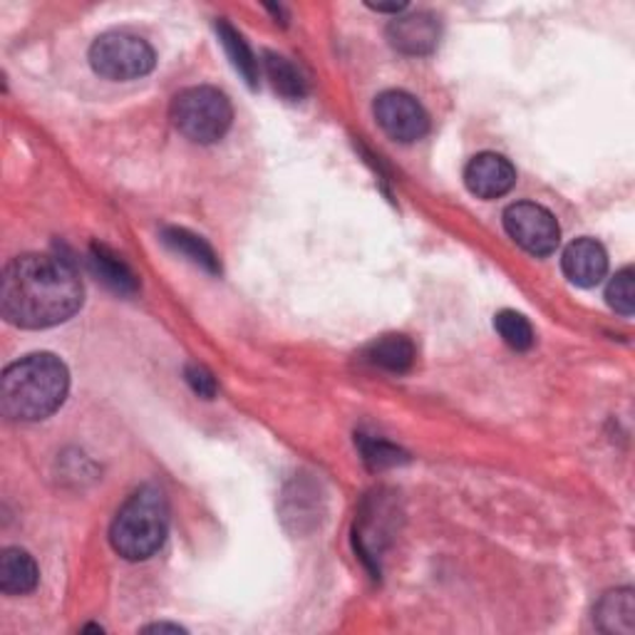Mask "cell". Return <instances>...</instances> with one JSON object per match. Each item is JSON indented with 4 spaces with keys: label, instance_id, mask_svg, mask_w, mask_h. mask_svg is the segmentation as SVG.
<instances>
[{
    "label": "cell",
    "instance_id": "cell-1",
    "mask_svg": "<svg viewBox=\"0 0 635 635\" xmlns=\"http://www.w3.org/2000/svg\"><path fill=\"white\" fill-rule=\"evenodd\" d=\"M83 306V283L75 268L58 256L28 254L5 266L0 310L8 323L42 330L65 323Z\"/></svg>",
    "mask_w": 635,
    "mask_h": 635
},
{
    "label": "cell",
    "instance_id": "cell-2",
    "mask_svg": "<svg viewBox=\"0 0 635 635\" xmlns=\"http://www.w3.org/2000/svg\"><path fill=\"white\" fill-rule=\"evenodd\" d=\"M70 375L65 363L50 353H35L13 363L0 382L3 415L21 423L50 417L65 402Z\"/></svg>",
    "mask_w": 635,
    "mask_h": 635
},
{
    "label": "cell",
    "instance_id": "cell-3",
    "mask_svg": "<svg viewBox=\"0 0 635 635\" xmlns=\"http://www.w3.org/2000/svg\"><path fill=\"white\" fill-rule=\"evenodd\" d=\"M169 532V506L157 487H142L124 502L110 529L114 551L127 561H145L162 549Z\"/></svg>",
    "mask_w": 635,
    "mask_h": 635
},
{
    "label": "cell",
    "instance_id": "cell-4",
    "mask_svg": "<svg viewBox=\"0 0 635 635\" xmlns=\"http://www.w3.org/2000/svg\"><path fill=\"white\" fill-rule=\"evenodd\" d=\"M234 110L229 97L213 87H190L172 102V122L186 139L211 145L229 132Z\"/></svg>",
    "mask_w": 635,
    "mask_h": 635
},
{
    "label": "cell",
    "instance_id": "cell-5",
    "mask_svg": "<svg viewBox=\"0 0 635 635\" xmlns=\"http://www.w3.org/2000/svg\"><path fill=\"white\" fill-rule=\"evenodd\" d=\"M89 65L107 80H137L155 68V50L130 33H105L89 48Z\"/></svg>",
    "mask_w": 635,
    "mask_h": 635
},
{
    "label": "cell",
    "instance_id": "cell-6",
    "mask_svg": "<svg viewBox=\"0 0 635 635\" xmlns=\"http://www.w3.org/2000/svg\"><path fill=\"white\" fill-rule=\"evenodd\" d=\"M504 229L524 252L534 256L553 254L561 241V229L553 213L532 202L512 204L504 211Z\"/></svg>",
    "mask_w": 635,
    "mask_h": 635
},
{
    "label": "cell",
    "instance_id": "cell-7",
    "mask_svg": "<svg viewBox=\"0 0 635 635\" xmlns=\"http://www.w3.org/2000/svg\"><path fill=\"white\" fill-rule=\"evenodd\" d=\"M375 120L388 137L402 142V145L423 139L429 130L425 107L402 89H390L375 100Z\"/></svg>",
    "mask_w": 635,
    "mask_h": 635
},
{
    "label": "cell",
    "instance_id": "cell-8",
    "mask_svg": "<svg viewBox=\"0 0 635 635\" xmlns=\"http://www.w3.org/2000/svg\"><path fill=\"white\" fill-rule=\"evenodd\" d=\"M516 172L512 162L494 151L477 155L464 169V184L479 199H499V196L512 192Z\"/></svg>",
    "mask_w": 635,
    "mask_h": 635
},
{
    "label": "cell",
    "instance_id": "cell-9",
    "mask_svg": "<svg viewBox=\"0 0 635 635\" xmlns=\"http://www.w3.org/2000/svg\"><path fill=\"white\" fill-rule=\"evenodd\" d=\"M561 266L571 283L581 285V289H591V285L601 283L608 273L606 248L594 239H576L563 252Z\"/></svg>",
    "mask_w": 635,
    "mask_h": 635
},
{
    "label": "cell",
    "instance_id": "cell-10",
    "mask_svg": "<svg viewBox=\"0 0 635 635\" xmlns=\"http://www.w3.org/2000/svg\"><path fill=\"white\" fill-rule=\"evenodd\" d=\"M388 38L392 48L405 56H427L440 42V23L429 13L400 15L390 23Z\"/></svg>",
    "mask_w": 635,
    "mask_h": 635
},
{
    "label": "cell",
    "instance_id": "cell-11",
    "mask_svg": "<svg viewBox=\"0 0 635 635\" xmlns=\"http://www.w3.org/2000/svg\"><path fill=\"white\" fill-rule=\"evenodd\" d=\"M38 586V566L28 551L5 549L0 557V591L8 596L30 594Z\"/></svg>",
    "mask_w": 635,
    "mask_h": 635
},
{
    "label": "cell",
    "instance_id": "cell-12",
    "mask_svg": "<svg viewBox=\"0 0 635 635\" xmlns=\"http://www.w3.org/2000/svg\"><path fill=\"white\" fill-rule=\"evenodd\" d=\"M89 266H93L95 276H100L102 283L110 285L112 291L122 293V296H132L137 291V276L107 246H93V252H89Z\"/></svg>",
    "mask_w": 635,
    "mask_h": 635
},
{
    "label": "cell",
    "instance_id": "cell-13",
    "mask_svg": "<svg viewBox=\"0 0 635 635\" xmlns=\"http://www.w3.org/2000/svg\"><path fill=\"white\" fill-rule=\"evenodd\" d=\"M368 361L388 373H407L415 363V345L405 335H382L368 347Z\"/></svg>",
    "mask_w": 635,
    "mask_h": 635
},
{
    "label": "cell",
    "instance_id": "cell-14",
    "mask_svg": "<svg viewBox=\"0 0 635 635\" xmlns=\"http://www.w3.org/2000/svg\"><path fill=\"white\" fill-rule=\"evenodd\" d=\"M633 591L621 588V591L606 594L596 608V621L608 633H631L633 631Z\"/></svg>",
    "mask_w": 635,
    "mask_h": 635
},
{
    "label": "cell",
    "instance_id": "cell-15",
    "mask_svg": "<svg viewBox=\"0 0 635 635\" xmlns=\"http://www.w3.org/2000/svg\"><path fill=\"white\" fill-rule=\"evenodd\" d=\"M162 239H164V244L172 248V252L186 256L192 264L202 266L204 271H209V273H219L221 271L217 254H213V248L202 236H194L192 231L172 227V229H164Z\"/></svg>",
    "mask_w": 635,
    "mask_h": 635
},
{
    "label": "cell",
    "instance_id": "cell-16",
    "mask_svg": "<svg viewBox=\"0 0 635 635\" xmlns=\"http://www.w3.org/2000/svg\"><path fill=\"white\" fill-rule=\"evenodd\" d=\"M266 73L276 93L283 95L285 100H303V97H306L308 93L306 80H303L301 70L293 65L289 58L276 56V52H266Z\"/></svg>",
    "mask_w": 635,
    "mask_h": 635
},
{
    "label": "cell",
    "instance_id": "cell-17",
    "mask_svg": "<svg viewBox=\"0 0 635 635\" xmlns=\"http://www.w3.org/2000/svg\"><path fill=\"white\" fill-rule=\"evenodd\" d=\"M217 33H219L223 50H227V56L231 60V65H234L239 70V75L254 87L258 83V62L254 58L252 48H248L246 40L241 38V33L231 28L227 21L217 23Z\"/></svg>",
    "mask_w": 635,
    "mask_h": 635
},
{
    "label": "cell",
    "instance_id": "cell-18",
    "mask_svg": "<svg viewBox=\"0 0 635 635\" xmlns=\"http://www.w3.org/2000/svg\"><path fill=\"white\" fill-rule=\"evenodd\" d=\"M497 333L502 335L504 343L514 351H529L534 345V328L529 320H526L522 313L516 310H502L497 313L494 318Z\"/></svg>",
    "mask_w": 635,
    "mask_h": 635
},
{
    "label": "cell",
    "instance_id": "cell-19",
    "mask_svg": "<svg viewBox=\"0 0 635 635\" xmlns=\"http://www.w3.org/2000/svg\"><path fill=\"white\" fill-rule=\"evenodd\" d=\"M606 298H608V306H611L615 313H621V316H633V308H635V285H633V268H623L611 279L608 283V291H606Z\"/></svg>",
    "mask_w": 635,
    "mask_h": 635
},
{
    "label": "cell",
    "instance_id": "cell-20",
    "mask_svg": "<svg viewBox=\"0 0 635 635\" xmlns=\"http://www.w3.org/2000/svg\"><path fill=\"white\" fill-rule=\"evenodd\" d=\"M361 450H363V460L368 462L373 469L392 467V464L405 462V454H402L398 447L380 442V440H361Z\"/></svg>",
    "mask_w": 635,
    "mask_h": 635
},
{
    "label": "cell",
    "instance_id": "cell-21",
    "mask_svg": "<svg viewBox=\"0 0 635 635\" xmlns=\"http://www.w3.org/2000/svg\"><path fill=\"white\" fill-rule=\"evenodd\" d=\"M184 378L199 398L211 400L213 395H217V380H213V375L207 368H202V365H186Z\"/></svg>",
    "mask_w": 635,
    "mask_h": 635
},
{
    "label": "cell",
    "instance_id": "cell-22",
    "mask_svg": "<svg viewBox=\"0 0 635 635\" xmlns=\"http://www.w3.org/2000/svg\"><path fill=\"white\" fill-rule=\"evenodd\" d=\"M147 631H172V633H182L179 625H167V623H159V625H149Z\"/></svg>",
    "mask_w": 635,
    "mask_h": 635
}]
</instances>
